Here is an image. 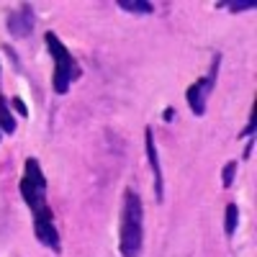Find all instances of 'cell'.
<instances>
[{
  "label": "cell",
  "mask_w": 257,
  "mask_h": 257,
  "mask_svg": "<svg viewBox=\"0 0 257 257\" xmlns=\"http://www.w3.org/2000/svg\"><path fill=\"white\" fill-rule=\"evenodd\" d=\"M144 249V206L134 188L123 193L121 203V229H118V252L121 257H139Z\"/></svg>",
  "instance_id": "cell-1"
},
{
  "label": "cell",
  "mask_w": 257,
  "mask_h": 257,
  "mask_svg": "<svg viewBox=\"0 0 257 257\" xmlns=\"http://www.w3.org/2000/svg\"><path fill=\"white\" fill-rule=\"evenodd\" d=\"M44 41H47V49L54 59V77H52V85H54V93L57 95H64L70 90L72 80L82 77V70L77 59L72 57V52L62 44V39L54 34V31H47L44 34Z\"/></svg>",
  "instance_id": "cell-2"
},
{
  "label": "cell",
  "mask_w": 257,
  "mask_h": 257,
  "mask_svg": "<svg viewBox=\"0 0 257 257\" xmlns=\"http://www.w3.org/2000/svg\"><path fill=\"white\" fill-rule=\"evenodd\" d=\"M18 190H21V196H24V203L31 208V213L49 208V203H47V178H44V170H41L36 157L26 160Z\"/></svg>",
  "instance_id": "cell-3"
},
{
  "label": "cell",
  "mask_w": 257,
  "mask_h": 257,
  "mask_svg": "<svg viewBox=\"0 0 257 257\" xmlns=\"http://www.w3.org/2000/svg\"><path fill=\"white\" fill-rule=\"evenodd\" d=\"M219 67H221V54L216 52V54H213V59H211L208 72H206L203 77H198V80L185 90V100H188L190 111L196 113V116H203V113H206V103H208V95H211V90H213V85H216Z\"/></svg>",
  "instance_id": "cell-4"
},
{
  "label": "cell",
  "mask_w": 257,
  "mask_h": 257,
  "mask_svg": "<svg viewBox=\"0 0 257 257\" xmlns=\"http://www.w3.org/2000/svg\"><path fill=\"white\" fill-rule=\"evenodd\" d=\"M34 234H36V239L44 247H49L52 252H62V239H59V229L54 224V211L52 208L34 213Z\"/></svg>",
  "instance_id": "cell-5"
},
{
  "label": "cell",
  "mask_w": 257,
  "mask_h": 257,
  "mask_svg": "<svg viewBox=\"0 0 257 257\" xmlns=\"http://www.w3.org/2000/svg\"><path fill=\"white\" fill-rule=\"evenodd\" d=\"M6 26H8V31H11L13 39H29L34 34V29H36L34 6L31 3H24V6H18L16 11H11Z\"/></svg>",
  "instance_id": "cell-6"
},
{
  "label": "cell",
  "mask_w": 257,
  "mask_h": 257,
  "mask_svg": "<svg viewBox=\"0 0 257 257\" xmlns=\"http://www.w3.org/2000/svg\"><path fill=\"white\" fill-rule=\"evenodd\" d=\"M144 147H147L149 167H152V175H155V198H157V203H162V198H165V178H162V167H160V155H157V147H155L152 126L144 128Z\"/></svg>",
  "instance_id": "cell-7"
},
{
  "label": "cell",
  "mask_w": 257,
  "mask_h": 257,
  "mask_svg": "<svg viewBox=\"0 0 257 257\" xmlns=\"http://www.w3.org/2000/svg\"><path fill=\"white\" fill-rule=\"evenodd\" d=\"M121 11H128V13H137V16H149L155 11L152 3H147V0H118L116 3Z\"/></svg>",
  "instance_id": "cell-8"
},
{
  "label": "cell",
  "mask_w": 257,
  "mask_h": 257,
  "mask_svg": "<svg viewBox=\"0 0 257 257\" xmlns=\"http://www.w3.org/2000/svg\"><path fill=\"white\" fill-rule=\"evenodd\" d=\"M0 132L3 134H13L16 132V118L8 108V100L3 98V93H0Z\"/></svg>",
  "instance_id": "cell-9"
},
{
  "label": "cell",
  "mask_w": 257,
  "mask_h": 257,
  "mask_svg": "<svg viewBox=\"0 0 257 257\" xmlns=\"http://www.w3.org/2000/svg\"><path fill=\"white\" fill-rule=\"evenodd\" d=\"M239 226V208L237 203H226L224 208V231H226V237H231L234 231H237Z\"/></svg>",
  "instance_id": "cell-10"
},
{
  "label": "cell",
  "mask_w": 257,
  "mask_h": 257,
  "mask_svg": "<svg viewBox=\"0 0 257 257\" xmlns=\"http://www.w3.org/2000/svg\"><path fill=\"white\" fill-rule=\"evenodd\" d=\"M216 8H226L231 13H242V11L254 8V0H226V3H216Z\"/></svg>",
  "instance_id": "cell-11"
},
{
  "label": "cell",
  "mask_w": 257,
  "mask_h": 257,
  "mask_svg": "<svg viewBox=\"0 0 257 257\" xmlns=\"http://www.w3.org/2000/svg\"><path fill=\"white\" fill-rule=\"evenodd\" d=\"M234 175H237V162H226L224 165V170H221V185L224 188H231V183H234Z\"/></svg>",
  "instance_id": "cell-12"
},
{
  "label": "cell",
  "mask_w": 257,
  "mask_h": 257,
  "mask_svg": "<svg viewBox=\"0 0 257 257\" xmlns=\"http://www.w3.org/2000/svg\"><path fill=\"white\" fill-rule=\"evenodd\" d=\"M254 118H257V116H254V105H252V111H249V121H247V126L242 128V134H239L242 139H247V137H252V134H254Z\"/></svg>",
  "instance_id": "cell-13"
},
{
  "label": "cell",
  "mask_w": 257,
  "mask_h": 257,
  "mask_svg": "<svg viewBox=\"0 0 257 257\" xmlns=\"http://www.w3.org/2000/svg\"><path fill=\"white\" fill-rule=\"evenodd\" d=\"M11 103H13V108L21 113V118H29V108H26V103H24V100H21V98H13Z\"/></svg>",
  "instance_id": "cell-14"
},
{
  "label": "cell",
  "mask_w": 257,
  "mask_h": 257,
  "mask_svg": "<svg viewBox=\"0 0 257 257\" xmlns=\"http://www.w3.org/2000/svg\"><path fill=\"white\" fill-rule=\"evenodd\" d=\"M252 149H254V142L249 139V142H247V147H244V152H242V160H244V162L252 157Z\"/></svg>",
  "instance_id": "cell-15"
},
{
  "label": "cell",
  "mask_w": 257,
  "mask_h": 257,
  "mask_svg": "<svg viewBox=\"0 0 257 257\" xmlns=\"http://www.w3.org/2000/svg\"><path fill=\"white\" fill-rule=\"evenodd\" d=\"M173 116H175V108H167V111L162 113V118H165V121H173Z\"/></svg>",
  "instance_id": "cell-16"
}]
</instances>
